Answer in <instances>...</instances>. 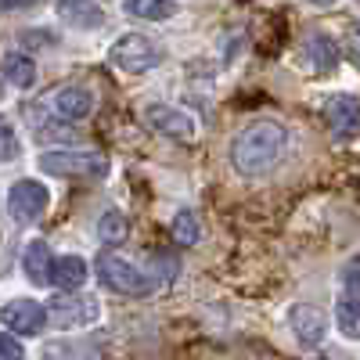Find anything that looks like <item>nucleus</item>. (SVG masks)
Wrapping results in <instances>:
<instances>
[{
    "label": "nucleus",
    "mask_w": 360,
    "mask_h": 360,
    "mask_svg": "<svg viewBox=\"0 0 360 360\" xmlns=\"http://www.w3.org/2000/svg\"><path fill=\"white\" fill-rule=\"evenodd\" d=\"M130 234V220L123 217V209H105L98 220V238L105 245H123Z\"/></svg>",
    "instance_id": "19"
},
{
    "label": "nucleus",
    "mask_w": 360,
    "mask_h": 360,
    "mask_svg": "<svg viewBox=\"0 0 360 360\" xmlns=\"http://www.w3.org/2000/svg\"><path fill=\"white\" fill-rule=\"evenodd\" d=\"M249 360H274V356H249Z\"/></svg>",
    "instance_id": "26"
},
{
    "label": "nucleus",
    "mask_w": 360,
    "mask_h": 360,
    "mask_svg": "<svg viewBox=\"0 0 360 360\" xmlns=\"http://www.w3.org/2000/svg\"><path fill=\"white\" fill-rule=\"evenodd\" d=\"M0 72H4V79H8L11 86H18V90H29V86L37 83V62H33L29 54H22V51L8 54L4 65H0Z\"/></svg>",
    "instance_id": "17"
},
{
    "label": "nucleus",
    "mask_w": 360,
    "mask_h": 360,
    "mask_svg": "<svg viewBox=\"0 0 360 360\" xmlns=\"http://www.w3.org/2000/svg\"><path fill=\"white\" fill-rule=\"evenodd\" d=\"M169 234H173L176 245H195L202 238V224H198V217L191 213V209H180V213L173 217V224H169Z\"/></svg>",
    "instance_id": "20"
},
{
    "label": "nucleus",
    "mask_w": 360,
    "mask_h": 360,
    "mask_svg": "<svg viewBox=\"0 0 360 360\" xmlns=\"http://www.w3.org/2000/svg\"><path fill=\"white\" fill-rule=\"evenodd\" d=\"M0 98H4V86H0Z\"/></svg>",
    "instance_id": "27"
},
{
    "label": "nucleus",
    "mask_w": 360,
    "mask_h": 360,
    "mask_svg": "<svg viewBox=\"0 0 360 360\" xmlns=\"http://www.w3.org/2000/svg\"><path fill=\"white\" fill-rule=\"evenodd\" d=\"M0 321L8 324V332H18L22 339H33V335L44 332L47 310L37 303V299H11V303L0 310Z\"/></svg>",
    "instance_id": "9"
},
{
    "label": "nucleus",
    "mask_w": 360,
    "mask_h": 360,
    "mask_svg": "<svg viewBox=\"0 0 360 360\" xmlns=\"http://www.w3.org/2000/svg\"><path fill=\"white\" fill-rule=\"evenodd\" d=\"M288 324H292L295 339L303 342L307 349L321 346V342H324V335H328V321H324V314H321L317 307H307V303L292 307V314H288Z\"/></svg>",
    "instance_id": "11"
},
{
    "label": "nucleus",
    "mask_w": 360,
    "mask_h": 360,
    "mask_svg": "<svg viewBox=\"0 0 360 360\" xmlns=\"http://www.w3.org/2000/svg\"><path fill=\"white\" fill-rule=\"evenodd\" d=\"M51 195L40 180H15L8 191V213L15 224H33L44 209H47Z\"/></svg>",
    "instance_id": "7"
},
{
    "label": "nucleus",
    "mask_w": 360,
    "mask_h": 360,
    "mask_svg": "<svg viewBox=\"0 0 360 360\" xmlns=\"http://www.w3.org/2000/svg\"><path fill=\"white\" fill-rule=\"evenodd\" d=\"M162 58H166L162 47L152 37H144V33H123L108 51V62L119 72H134V76L152 72L155 65H162Z\"/></svg>",
    "instance_id": "3"
},
{
    "label": "nucleus",
    "mask_w": 360,
    "mask_h": 360,
    "mask_svg": "<svg viewBox=\"0 0 360 360\" xmlns=\"http://www.w3.org/2000/svg\"><path fill=\"white\" fill-rule=\"evenodd\" d=\"M346 44H349V58L360 65V22L349 25V33H346Z\"/></svg>",
    "instance_id": "23"
},
{
    "label": "nucleus",
    "mask_w": 360,
    "mask_h": 360,
    "mask_svg": "<svg viewBox=\"0 0 360 360\" xmlns=\"http://www.w3.org/2000/svg\"><path fill=\"white\" fill-rule=\"evenodd\" d=\"M51 249L47 242H40V238H33V242L25 245L22 252V270H25V278L33 281V285H51Z\"/></svg>",
    "instance_id": "15"
},
{
    "label": "nucleus",
    "mask_w": 360,
    "mask_h": 360,
    "mask_svg": "<svg viewBox=\"0 0 360 360\" xmlns=\"http://www.w3.org/2000/svg\"><path fill=\"white\" fill-rule=\"evenodd\" d=\"M98 317V303L94 299H54L51 310H47V321L54 328H79V324H90Z\"/></svg>",
    "instance_id": "12"
},
{
    "label": "nucleus",
    "mask_w": 360,
    "mask_h": 360,
    "mask_svg": "<svg viewBox=\"0 0 360 360\" xmlns=\"http://www.w3.org/2000/svg\"><path fill=\"white\" fill-rule=\"evenodd\" d=\"M324 123L335 141H349L360 134V101L353 94H332L324 101Z\"/></svg>",
    "instance_id": "8"
},
{
    "label": "nucleus",
    "mask_w": 360,
    "mask_h": 360,
    "mask_svg": "<svg viewBox=\"0 0 360 360\" xmlns=\"http://www.w3.org/2000/svg\"><path fill=\"white\" fill-rule=\"evenodd\" d=\"M51 108L62 119H69V123H79V119H86L90 112H94V90L79 86V83H69L51 98Z\"/></svg>",
    "instance_id": "10"
},
{
    "label": "nucleus",
    "mask_w": 360,
    "mask_h": 360,
    "mask_svg": "<svg viewBox=\"0 0 360 360\" xmlns=\"http://www.w3.org/2000/svg\"><path fill=\"white\" fill-rule=\"evenodd\" d=\"M307 54H310V65L317 72H335V65H339V44L328 33H310L307 37Z\"/></svg>",
    "instance_id": "16"
},
{
    "label": "nucleus",
    "mask_w": 360,
    "mask_h": 360,
    "mask_svg": "<svg viewBox=\"0 0 360 360\" xmlns=\"http://www.w3.org/2000/svg\"><path fill=\"white\" fill-rule=\"evenodd\" d=\"M288 148V130L278 119H252L238 130V137L231 141V166L238 176H266Z\"/></svg>",
    "instance_id": "1"
},
{
    "label": "nucleus",
    "mask_w": 360,
    "mask_h": 360,
    "mask_svg": "<svg viewBox=\"0 0 360 360\" xmlns=\"http://www.w3.org/2000/svg\"><path fill=\"white\" fill-rule=\"evenodd\" d=\"M307 4H317V8H324V4H332V0H307Z\"/></svg>",
    "instance_id": "25"
},
{
    "label": "nucleus",
    "mask_w": 360,
    "mask_h": 360,
    "mask_svg": "<svg viewBox=\"0 0 360 360\" xmlns=\"http://www.w3.org/2000/svg\"><path fill=\"white\" fill-rule=\"evenodd\" d=\"M123 11L144 22H166L176 15V4L173 0H123Z\"/></svg>",
    "instance_id": "18"
},
{
    "label": "nucleus",
    "mask_w": 360,
    "mask_h": 360,
    "mask_svg": "<svg viewBox=\"0 0 360 360\" xmlns=\"http://www.w3.org/2000/svg\"><path fill=\"white\" fill-rule=\"evenodd\" d=\"M0 360H22V342L8 332H0Z\"/></svg>",
    "instance_id": "22"
},
{
    "label": "nucleus",
    "mask_w": 360,
    "mask_h": 360,
    "mask_svg": "<svg viewBox=\"0 0 360 360\" xmlns=\"http://www.w3.org/2000/svg\"><path fill=\"white\" fill-rule=\"evenodd\" d=\"M18 152H22V141H18L15 127L8 123V119H0V166L15 162V159H18Z\"/></svg>",
    "instance_id": "21"
},
{
    "label": "nucleus",
    "mask_w": 360,
    "mask_h": 360,
    "mask_svg": "<svg viewBox=\"0 0 360 360\" xmlns=\"http://www.w3.org/2000/svg\"><path fill=\"white\" fill-rule=\"evenodd\" d=\"M144 123L152 127L155 134L169 137V141H195L198 137V119L188 115L184 108L176 105H166V101H155L144 108Z\"/></svg>",
    "instance_id": "5"
},
{
    "label": "nucleus",
    "mask_w": 360,
    "mask_h": 360,
    "mask_svg": "<svg viewBox=\"0 0 360 360\" xmlns=\"http://www.w3.org/2000/svg\"><path fill=\"white\" fill-rule=\"evenodd\" d=\"M40 169L51 176H69V180H101L108 176V159L98 152H62L51 148L40 155Z\"/></svg>",
    "instance_id": "4"
},
{
    "label": "nucleus",
    "mask_w": 360,
    "mask_h": 360,
    "mask_svg": "<svg viewBox=\"0 0 360 360\" xmlns=\"http://www.w3.org/2000/svg\"><path fill=\"white\" fill-rule=\"evenodd\" d=\"M335 321L346 339H360V259L342 270V292L335 303Z\"/></svg>",
    "instance_id": "6"
},
{
    "label": "nucleus",
    "mask_w": 360,
    "mask_h": 360,
    "mask_svg": "<svg viewBox=\"0 0 360 360\" xmlns=\"http://www.w3.org/2000/svg\"><path fill=\"white\" fill-rule=\"evenodd\" d=\"M58 15L72 29H98L105 22V11L98 8V0H58Z\"/></svg>",
    "instance_id": "14"
},
{
    "label": "nucleus",
    "mask_w": 360,
    "mask_h": 360,
    "mask_svg": "<svg viewBox=\"0 0 360 360\" xmlns=\"http://www.w3.org/2000/svg\"><path fill=\"white\" fill-rule=\"evenodd\" d=\"M37 0H0V11H18V8H33Z\"/></svg>",
    "instance_id": "24"
},
{
    "label": "nucleus",
    "mask_w": 360,
    "mask_h": 360,
    "mask_svg": "<svg viewBox=\"0 0 360 360\" xmlns=\"http://www.w3.org/2000/svg\"><path fill=\"white\" fill-rule=\"evenodd\" d=\"M94 274L98 281L108 288V292H119V295H148L155 288V278L148 274L144 266H137L134 259L119 256V252H101L98 263H94Z\"/></svg>",
    "instance_id": "2"
},
{
    "label": "nucleus",
    "mask_w": 360,
    "mask_h": 360,
    "mask_svg": "<svg viewBox=\"0 0 360 360\" xmlns=\"http://www.w3.org/2000/svg\"><path fill=\"white\" fill-rule=\"evenodd\" d=\"M90 278V266L83 256H62V259H54L51 263V285L54 288H62V292H76L83 288Z\"/></svg>",
    "instance_id": "13"
}]
</instances>
